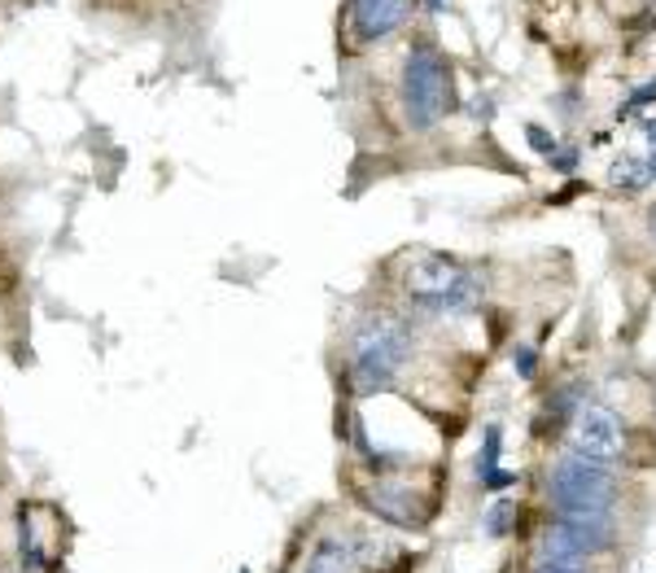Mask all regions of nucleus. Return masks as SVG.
Here are the masks:
<instances>
[{
  "label": "nucleus",
  "instance_id": "9b49d317",
  "mask_svg": "<svg viewBox=\"0 0 656 573\" xmlns=\"http://www.w3.org/2000/svg\"><path fill=\"white\" fill-rule=\"evenodd\" d=\"M512 517H517V504L512 499H495L486 513H482V535L486 539H504L512 530Z\"/></svg>",
  "mask_w": 656,
  "mask_h": 573
},
{
  "label": "nucleus",
  "instance_id": "20e7f679",
  "mask_svg": "<svg viewBox=\"0 0 656 573\" xmlns=\"http://www.w3.org/2000/svg\"><path fill=\"white\" fill-rule=\"evenodd\" d=\"M547 495L552 513H591V517H613L618 508V473L613 464H596L583 456H561L547 473Z\"/></svg>",
  "mask_w": 656,
  "mask_h": 573
},
{
  "label": "nucleus",
  "instance_id": "9d476101",
  "mask_svg": "<svg viewBox=\"0 0 656 573\" xmlns=\"http://www.w3.org/2000/svg\"><path fill=\"white\" fill-rule=\"evenodd\" d=\"M354 548L341 539H320L316 552L307 557V573H354Z\"/></svg>",
  "mask_w": 656,
  "mask_h": 573
},
{
  "label": "nucleus",
  "instance_id": "f03ea898",
  "mask_svg": "<svg viewBox=\"0 0 656 573\" xmlns=\"http://www.w3.org/2000/svg\"><path fill=\"white\" fill-rule=\"evenodd\" d=\"M403 289L416 306L433 311V315H468L482 306L486 297V281L477 268L460 263V259H446V255H429V259H416L403 277Z\"/></svg>",
  "mask_w": 656,
  "mask_h": 573
},
{
  "label": "nucleus",
  "instance_id": "ddd939ff",
  "mask_svg": "<svg viewBox=\"0 0 656 573\" xmlns=\"http://www.w3.org/2000/svg\"><path fill=\"white\" fill-rule=\"evenodd\" d=\"M512 368H517L521 381H530V377L539 372V355H534L530 346H517V350H512Z\"/></svg>",
  "mask_w": 656,
  "mask_h": 573
},
{
  "label": "nucleus",
  "instance_id": "4468645a",
  "mask_svg": "<svg viewBox=\"0 0 656 573\" xmlns=\"http://www.w3.org/2000/svg\"><path fill=\"white\" fill-rule=\"evenodd\" d=\"M547 162H552L556 171H574V167H578V149H556Z\"/></svg>",
  "mask_w": 656,
  "mask_h": 573
},
{
  "label": "nucleus",
  "instance_id": "7ed1b4c3",
  "mask_svg": "<svg viewBox=\"0 0 656 573\" xmlns=\"http://www.w3.org/2000/svg\"><path fill=\"white\" fill-rule=\"evenodd\" d=\"M455 105L451 66L433 44H411L403 61V114L411 132H433Z\"/></svg>",
  "mask_w": 656,
  "mask_h": 573
},
{
  "label": "nucleus",
  "instance_id": "f8f14e48",
  "mask_svg": "<svg viewBox=\"0 0 656 573\" xmlns=\"http://www.w3.org/2000/svg\"><path fill=\"white\" fill-rule=\"evenodd\" d=\"M525 136H530V145H534V149H539L543 158H552V154L561 149V141H556V136H552L547 127H539V123H530V127H525Z\"/></svg>",
  "mask_w": 656,
  "mask_h": 573
},
{
  "label": "nucleus",
  "instance_id": "39448f33",
  "mask_svg": "<svg viewBox=\"0 0 656 573\" xmlns=\"http://www.w3.org/2000/svg\"><path fill=\"white\" fill-rule=\"evenodd\" d=\"M618 526L613 517H591V513H552V526L543 535V561H569L583 565L591 557L613 552Z\"/></svg>",
  "mask_w": 656,
  "mask_h": 573
},
{
  "label": "nucleus",
  "instance_id": "423d86ee",
  "mask_svg": "<svg viewBox=\"0 0 656 573\" xmlns=\"http://www.w3.org/2000/svg\"><path fill=\"white\" fill-rule=\"evenodd\" d=\"M565 447H569V456H583L596 464H618L626 456V425L604 403H578L569 434H565Z\"/></svg>",
  "mask_w": 656,
  "mask_h": 573
},
{
  "label": "nucleus",
  "instance_id": "1a4fd4ad",
  "mask_svg": "<svg viewBox=\"0 0 656 573\" xmlns=\"http://www.w3.org/2000/svg\"><path fill=\"white\" fill-rule=\"evenodd\" d=\"M499 451H504V429L499 425H486L482 429V451H477V482L486 491H504L517 482V473H504L499 469Z\"/></svg>",
  "mask_w": 656,
  "mask_h": 573
},
{
  "label": "nucleus",
  "instance_id": "0eeeda50",
  "mask_svg": "<svg viewBox=\"0 0 656 573\" xmlns=\"http://www.w3.org/2000/svg\"><path fill=\"white\" fill-rule=\"evenodd\" d=\"M416 0H350L346 4V22L354 44H376L385 35H394L407 18H411Z\"/></svg>",
  "mask_w": 656,
  "mask_h": 573
},
{
  "label": "nucleus",
  "instance_id": "dca6fc26",
  "mask_svg": "<svg viewBox=\"0 0 656 573\" xmlns=\"http://www.w3.org/2000/svg\"><path fill=\"white\" fill-rule=\"evenodd\" d=\"M442 4H446V0H429V9H433V13H442Z\"/></svg>",
  "mask_w": 656,
  "mask_h": 573
},
{
  "label": "nucleus",
  "instance_id": "2eb2a0df",
  "mask_svg": "<svg viewBox=\"0 0 656 573\" xmlns=\"http://www.w3.org/2000/svg\"><path fill=\"white\" fill-rule=\"evenodd\" d=\"M534 573H587V565H569V561H539Z\"/></svg>",
  "mask_w": 656,
  "mask_h": 573
},
{
  "label": "nucleus",
  "instance_id": "f257e3e1",
  "mask_svg": "<svg viewBox=\"0 0 656 573\" xmlns=\"http://www.w3.org/2000/svg\"><path fill=\"white\" fill-rule=\"evenodd\" d=\"M411 355V324L394 311L367 315L350 337V385L354 394H381L394 385Z\"/></svg>",
  "mask_w": 656,
  "mask_h": 573
},
{
  "label": "nucleus",
  "instance_id": "6e6552de",
  "mask_svg": "<svg viewBox=\"0 0 656 573\" xmlns=\"http://www.w3.org/2000/svg\"><path fill=\"white\" fill-rule=\"evenodd\" d=\"M363 508H367L372 517L398 526V530H420V526H425L420 499H416L407 486H398V482H376V486H367V491H363Z\"/></svg>",
  "mask_w": 656,
  "mask_h": 573
},
{
  "label": "nucleus",
  "instance_id": "f3484780",
  "mask_svg": "<svg viewBox=\"0 0 656 573\" xmlns=\"http://www.w3.org/2000/svg\"><path fill=\"white\" fill-rule=\"evenodd\" d=\"M648 224H653V237H656V206H653V215H648Z\"/></svg>",
  "mask_w": 656,
  "mask_h": 573
}]
</instances>
